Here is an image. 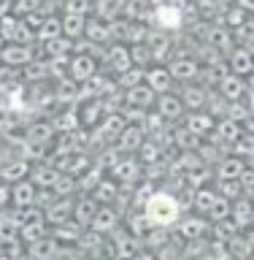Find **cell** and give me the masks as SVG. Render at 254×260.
I'll list each match as a JSON object with an SVG mask.
<instances>
[{
    "label": "cell",
    "instance_id": "obj_2",
    "mask_svg": "<svg viewBox=\"0 0 254 260\" xmlns=\"http://www.w3.org/2000/svg\"><path fill=\"white\" fill-rule=\"evenodd\" d=\"M125 101H127L130 106H135V109H149L152 103H157V92H154V89L146 84V81H138V84L127 87Z\"/></svg>",
    "mask_w": 254,
    "mask_h": 260
},
{
    "label": "cell",
    "instance_id": "obj_15",
    "mask_svg": "<svg viewBox=\"0 0 254 260\" xmlns=\"http://www.w3.org/2000/svg\"><path fill=\"white\" fill-rule=\"evenodd\" d=\"M230 217H233V222L238 225V228L251 225V219H254V206H251V201L241 195V198L235 201V209L230 211Z\"/></svg>",
    "mask_w": 254,
    "mask_h": 260
},
{
    "label": "cell",
    "instance_id": "obj_45",
    "mask_svg": "<svg viewBox=\"0 0 254 260\" xmlns=\"http://www.w3.org/2000/svg\"><path fill=\"white\" fill-rule=\"evenodd\" d=\"M8 201H11V190H8V187H0V206L8 203Z\"/></svg>",
    "mask_w": 254,
    "mask_h": 260
},
{
    "label": "cell",
    "instance_id": "obj_3",
    "mask_svg": "<svg viewBox=\"0 0 254 260\" xmlns=\"http://www.w3.org/2000/svg\"><path fill=\"white\" fill-rule=\"evenodd\" d=\"M68 71H70L73 81H89L97 73V65H95L92 57L76 54V57H70V60H68Z\"/></svg>",
    "mask_w": 254,
    "mask_h": 260
},
{
    "label": "cell",
    "instance_id": "obj_25",
    "mask_svg": "<svg viewBox=\"0 0 254 260\" xmlns=\"http://www.w3.org/2000/svg\"><path fill=\"white\" fill-rule=\"evenodd\" d=\"M138 252V244L133 236H119V239H114V255L122 257V260H127L130 255H135Z\"/></svg>",
    "mask_w": 254,
    "mask_h": 260
},
{
    "label": "cell",
    "instance_id": "obj_5",
    "mask_svg": "<svg viewBox=\"0 0 254 260\" xmlns=\"http://www.w3.org/2000/svg\"><path fill=\"white\" fill-rule=\"evenodd\" d=\"M35 187H32L30 182H14V187H11V203L14 206H19V209H32L35 206Z\"/></svg>",
    "mask_w": 254,
    "mask_h": 260
},
{
    "label": "cell",
    "instance_id": "obj_17",
    "mask_svg": "<svg viewBox=\"0 0 254 260\" xmlns=\"http://www.w3.org/2000/svg\"><path fill=\"white\" fill-rule=\"evenodd\" d=\"M241 127H243L241 122H235V119H230V117H225V119L216 125V130H214V133H216V138H219V141L235 144V141L241 138Z\"/></svg>",
    "mask_w": 254,
    "mask_h": 260
},
{
    "label": "cell",
    "instance_id": "obj_10",
    "mask_svg": "<svg viewBox=\"0 0 254 260\" xmlns=\"http://www.w3.org/2000/svg\"><path fill=\"white\" fill-rule=\"evenodd\" d=\"M143 81L149 84L154 92H168L170 89V81H173V76H170L168 68H152L143 73Z\"/></svg>",
    "mask_w": 254,
    "mask_h": 260
},
{
    "label": "cell",
    "instance_id": "obj_22",
    "mask_svg": "<svg viewBox=\"0 0 254 260\" xmlns=\"http://www.w3.org/2000/svg\"><path fill=\"white\" fill-rule=\"evenodd\" d=\"M170 76L173 79H195L198 76V62L195 60H176V62H170Z\"/></svg>",
    "mask_w": 254,
    "mask_h": 260
},
{
    "label": "cell",
    "instance_id": "obj_51",
    "mask_svg": "<svg viewBox=\"0 0 254 260\" xmlns=\"http://www.w3.org/2000/svg\"><path fill=\"white\" fill-rule=\"evenodd\" d=\"M251 260H254V257H251Z\"/></svg>",
    "mask_w": 254,
    "mask_h": 260
},
{
    "label": "cell",
    "instance_id": "obj_27",
    "mask_svg": "<svg viewBox=\"0 0 254 260\" xmlns=\"http://www.w3.org/2000/svg\"><path fill=\"white\" fill-rule=\"evenodd\" d=\"M38 36L44 41H52L57 36H62V19H57V16H49V19H44V24L38 27Z\"/></svg>",
    "mask_w": 254,
    "mask_h": 260
},
{
    "label": "cell",
    "instance_id": "obj_24",
    "mask_svg": "<svg viewBox=\"0 0 254 260\" xmlns=\"http://www.w3.org/2000/svg\"><path fill=\"white\" fill-rule=\"evenodd\" d=\"M230 211H233L230 201H227L225 195H219V192H216V198H214V203H211V209H208V217L214 219V222H222V219L230 217Z\"/></svg>",
    "mask_w": 254,
    "mask_h": 260
},
{
    "label": "cell",
    "instance_id": "obj_42",
    "mask_svg": "<svg viewBox=\"0 0 254 260\" xmlns=\"http://www.w3.org/2000/svg\"><path fill=\"white\" fill-rule=\"evenodd\" d=\"M35 8H38V0H16L14 3L16 14H30V11H35Z\"/></svg>",
    "mask_w": 254,
    "mask_h": 260
},
{
    "label": "cell",
    "instance_id": "obj_28",
    "mask_svg": "<svg viewBox=\"0 0 254 260\" xmlns=\"http://www.w3.org/2000/svg\"><path fill=\"white\" fill-rule=\"evenodd\" d=\"M114 174H117L119 182H133L138 176V162L135 160H122L117 168H114Z\"/></svg>",
    "mask_w": 254,
    "mask_h": 260
},
{
    "label": "cell",
    "instance_id": "obj_12",
    "mask_svg": "<svg viewBox=\"0 0 254 260\" xmlns=\"http://www.w3.org/2000/svg\"><path fill=\"white\" fill-rule=\"evenodd\" d=\"M230 68L238 76H246L254 71V54L249 49H235V52H230Z\"/></svg>",
    "mask_w": 254,
    "mask_h": 260
},
{
    "label": "cell",
    "instance_id": "obj_21",
    "mask_svg": "<svg viewBox=\"0 0 254 260\" xmlns=\"http://www.w3.org/2000/svg\"><path fill=\"white\" fill-rule=\"evenodd\" d=\"M246 171V162L241 157H225L219 162V179H241Z\"/></svg>",
    "mask_w": 254,
    "mask_h": 260
},
{
    "label": "cell",
    "instance_id": "obj_47",
    "mask_svg": "<svg viewBox=\"0 0 254 260\" xmlns=\"http://www.w3.org/2000/svg\"><path fill=\"white\" fill-rule=\"evenodd\" d=\"M249 241H251V247H254V228H251V233H249Z\"/></svg>",
    "mask_w": 254,
    "mask_h": 260
},
{
    "label": "cell",
    "instance_id": "obj_34",
    "mask_svg": "<svg viewBox=\"0 0 254 260\" xmlns=\"http://www.w3.org/2000/svg\"><path fill=\"white\" fill-rule=\"evenodd\" d=\"M87 36H89V44H100V41L105 38V36H108V32H105V27H103V24L100 22H97V19H92V22H87Z\"/></svg>",
    "mask_w": 254,
    "mask_h": 260
},
{
    "label": "cell",
    "instance_id": "obj_11",
    "mask_svg": "<svg viewBox=\"0 0 254 260\" xmlns=\"http://www.w3.org/2000/svg\"><path fill=\"white\" fill-rule=\"evenodd\" d=\"M141 144H143V130L138 127V125H125L122 127V133H119V146L125 152H135V149H141Z\"/></svg>",
    "mask_w": 254,
    "mask_h": 260
},
{
    "label": "cell",
    "instance_id": "obj_37",
    "mask_svg": "<svg viewBox=\"0 0 254 260\" xmlns=\"http://www.w3.org/2000/svg\"><path fill=\"white\" fill-rule=\"evenodd\" d=\"M143 73H146V71H141V68H138V71H130V73H127V71L119 73V84L125 87V89L133 87V84H138V81H143Z\"/></svg>",
    "mask_w": 254,
    "mask_h": 260
},
{
    "label": "cell",
    "instance_id": "obj_20",
    "mask_svg": "<svg viewBox=\"0 0 254 260\" xmlns=\"http://www.w3.org/2000/svg\"><path fill=\"white\" fill-rule=\"evenodd\" d=\"M84 30H87L84 14H70V11H65V19H62V32H65V36H68V38H79Z\"/></svg>",
    "mask_w": 254,
    "mask_h": 260
},
{
    "label": "cell",
    "instance_id": "obj_44",
    "mask_svg": "<svg viewBox=\"0 0 254 260\" xmlns=\"http://www.w3.org/2000/svg\"><path fill=\"white\" fill-rule=\"evenodd\" d=\"M127 260H157V257H154V255H152V252H141V249H138V252H135V255H130Z\"/></svg>",
    "mask_w": 254,
    "mask_h": 260
},
{
    "label": "cell",
    "instance_id": "obj_1",
    "mask_svg": "<svg viewBox=\"0 0 254 260\" xmlns=\"http://www.w3.org/2000/svg\"><path fill=\"white\" fill-rule=\"evenodd\" d=\"M178 201L170 192H154L143 203V217L152 228H168L178 222Z\"/></svg>",
    "mask_w": 254,
    "mask_h": 260
},
{
    "label": "cell",
    "instance_id": "obj_6",
    "mask_svg": "<svg viewBox=\"0 0 254 260\" xmlns=\"http://www.w3.org/2000/svg\"><path fill=\"white\" fill-rule=\"evenodd\" d=\"M105 60H108L111 71H117V73H125V71L133 68V57H130L127 46H122V44H114L108 52H105Z\"/></svg>",
    "mask_w": 254,
    "mask_h": 260
},
{
    "label": "cell",
    "instance_id": "obj_23",
    "mask_svg": "<svg viewBox=\"0 0 254 260\" xmlns=\"http://www.w3.org/2000/svg\"><path fill=\"white\" fill-rule=\"evenodd\" d=\"M182 101H184L187 109H203L206 101H208V92L203 87H187L184 95H182Z\"/></svg>",
    "mask_w": 254,
    "mask_h": 260
},
{
    "label": "cell",
    "instance_id": "obj_19",
    "mask_svg": "<svg viewBox=\"0 0 254 260\" xmlns=\"http://www.w3.org/2000/svg\"><path fill=\"white\" fill-rule=\"evenodd\" d=\"M187 127L198 136H208V133H214V119H211L208 111H195L192 117L187 119Z\"/></svg>",
    "mask_w": 254,
    "mask_h": 260
},
{
    "label": "cell",
    "instance_id": "obj_46",
    "mask_svg": "<svg viewBox=\"0 0 254 260\" xmlns=\"http://www.w3.org/2000/svg\"><path fill=\"white\" fill-rule=\"evenodd\" d=\"M241 8H246V11H254V0H238Z\"/></svg>",
    "mask_w": 254,
    "mask_h": 260
},
{
    "label": "cell",
    "instance_id": "obj_39",
    "mask_svg": "<svg viewBox=\"0 0 254 260\" xmlns=\"http://www.w3.org/2000/svg\"><path fill=\"white\" fill-rule=\"evenodd\" d=\"M243 19H246V8H233L230 14H227V24H230V27H241L243 24Z\"/></svg>",
    "mask_w": 254,
    "mask_h": 260
},
{
    "label": "cell",
    "instance_id": "obj_30",
    "mask_svg": "<svg viewBox=\"0 0 254 260\" xmlns=\"http://www.w3.org/2000/svg\"><path fill=\"white\" fill-rule=\"evenodd\" d=\"M68 52H70V38L57 36V38H52V41H46V54L62 57V54H68Z\"/></svg>",
    "mask_w": 254,
    "mask_h": 260
},
{
    "label": "cell",
    "instance_id": "obj_33",
    "mask_svg": "<svg viewBox=\"0 0 254 260\" xmlns=\"http://www.w3.org/2000/svg\"><path fill=\"white\" fill-rule=\"evenodd\" d=\"M176 141H178V146H184V149H195V146H198V133H192L190 127H178Z\"/></svg>",
    "mask_w": 254,
    "mask_h": 260
},
{
    "label": "cell",
    "instance_id": "obj_43",
    "mask_svg": "<svg viewBox=\"0 0 254 260\" xmlns=\"http://www.w3.org/2000/svg\"><path fill=\"white\" fill-rule=\"evenodd\" d=\"M87 0H68V3H65V11H70V14H84L87 11Z\"/></svg>",
    "mask_w": 254,
    "mask_h": 260
},
{
    "label": "cell",
    "instance_id": "obj_14",
    "mask_svg": "<svg viewBox=\"0 0 254 260\" xmlns=\"http://www.w3.org/2000/svg\"><path fill=\"white\" fill-rule=\"evenodd\" d=\"M0 54H3V62L6 65H27L32 60V49L30 46H19V44L6 46Z\"/></svg>",
    "mask_w": 254,
    "mask_h": 260
},
{
    "label": "cell",
    "instance_id": "obj_31",
    "mask_svg": "<svg viewBox=\"0 0 254 260\" xmlns=\"http://www.w3.org/2000/svg\"><path fill=\"white\" fill-rule=\"evenodd\" d=\"M24 174H27V162H11V166H6L0 171V176H3L6 182H22Z\"/></svg>",
    "mask_w": 254,
    "mask_h": 260
},
{
    "label": "cell",
    "instance_id": "obj_29",
    "mask_svg": "<svg viewBox=\"0 0 254 260\" xmlns=\"http://www.w3.org/2000/svg\"><path fill=\"white\" fill-rule=\"evenodd\" d=\"M214 198H216L214 190H208V187H198V192H195V209H198V211H206V214H208V209H211V203H214Z\"/></svg>",
    "mask_w": 254,
    "mask_h": 260
},
{
    "label": "cell",
    "instance_id": "obj_32",
    "mask_svg": "<svg viewBox=\"0 0 254 260\" xmlns=\"http://www.w3.org/2000/svg\"><path fill=\"white\" fill-rule=\"evenodd\" d=\"M114 198H117V184L114 182H97V187H95V201L97 203H111Z\"/></svg>",
    "mask_w": 254,
    "mask_h": 260
},
{
    "label": "cell",
    "instance_id": "obj_40",
    "mask_svg": "<svg viewBox=\"0 0 254 260\" xmlns=\"http://www.w3.org/2000/svg\"><path fill=\"white\" fill-rule=\"evenodd\" d=\"M54 187H57V192H60V195H68V192H70V190H73V187H76V184H73V179H70V174H62V179L57 176V182H54Z\"/></svg>",
    "mask_w": 254,
    "mask_h": 260
},
{
    "label": "cell",
    "instance_id": "obj_7",
    "mask_svg": "<svg viewBox=\"0 0 254 260\" xmlns=\"http://www.w3.org/2000/svg\"><path fill=\"white\" fill-rule=\"evenodd\" d=\"M154 19L162 30H178L182 27V11H178V6H157V11H154Z\"/></svg>",
    "mask_w": 254,
    "mask_h": 260
},
{
    "label": "cell",
    "instance_id": "obj_8",
    "mask_svg": "<svg viewBox=\"0 0 254 260\" xmlns=\"http://www.w3.org/2000/svg\"><path fill=\"white\" fill-rule=\"evenodd\" d=\"M46 219L49 222H54V225H62V222H68V219L73 217V201L65 195L62 201H54V206H49L46 211Z\"/></svg>",
    "mask_w": 254,
    "mask_h": 260
},
{
    "label": "cell",
    "instance_id": "obj_35",
    "mask_svg": "<svg viewBox=\"0 0 254 260\" xmlns=\"http://www.w3.org/2000/svg\"><path fill=\"white\" fill-rule=\"evenodd\" d=\"M57 176H60V174H57L54 168H38L35 174H32V179H35L38 184H46V187H52L57 182Z\"/></svg>",
    "mask_w": 254,
    "mask_h": 260
},
{
    "label": "cell",
    "instance_id": "obj_38",
    "mask_svg": "<svg viewBox=\"0 0 254 260\" xmlns=\"http://www.w3.org/2000/svg\"><path fill=\"white\" fill-rule=\"evenodd\" d=\"M100 114H103L100 103H97V101H92V103L87 106V117H84V114H81V125H95V119L100 117Z\"/></svg>",
    "mask_w": 254,
    "mask_h": 260
},
{
    "label": "cell",
    "instance_id": "obj_18",
    "mask_svg": "<svg viewBox=\"0 0 254 260\" xmlns=\"http://www.w3.org/2000/svg\"><path fill=\"white\" fill-rule=\"evenodd\" d=\"M95 211H97V201H95V198L73 201V217H76V222H79V225H81V222H84V225L92 222Z\"/></svg>",
    "mask_w": 254,
    "mask_h": 260
},
{
    "label": "cell",
    "instance_id": "obj_13",
    "mask_svg": "<svg viewBox=\"0 0 254 260\" xmlns=\"http://www.w3.org/2000/svg\"><path fill=\"white\" fill-rule=\"evenodd\" d=\"M206 231H208V225L203 222L200 217H187V219L178 222V236H182V239H190V241L203 239V233H206Z\"/></svg>",
    "mask_w": 254,
    "mask_h": 260
},
{
    "label": "cell",
    "instance_id": "obj_26",
    "mask_svg": "<svg viewBox=\"0 0 254 260\" xmlns=\"http://www.w3.org/2000/svg\"><path fill=\"white\" fill-rule=\"evenodd\" d=\"M219 195H225L227 201H238L243 195V182L241 179H219Z\"/></svg>",
    "mask_w": 254,
    "mask_h": 260
},
{
    "label": "cell",
    "instance_id": "obj_49",
    "mask_svg": "<svg viewBox=\"0 0 254 260\" xmlns=\"http://www.w3.org/2000/svg\"><path fill=\"white\" fill-rule=\"evenodd\" d=\"M108 260H122V257H117V255H111V257H108Z\"/></svg>",
    "mask_w": 254,
    "mask_h": 260
},
{
    "label": "cell",
    "instance_id": "obj_16",
    "mask_svg": "<svg viewBox=\"0 0 254 260\" xmlns=\"http://www.w3.org/2000/svg\"><path fill=\"white\" fill-rule=\"evenodd\" d=\"M117 222H119V219H117V211L97 206V211H95V217H92V222H89V225H92L97 233H108V231H114V228H117Z\"/></svg>",
    "mask_w": 254,
    "mask_h": 260
},
{
    "label": "cell",
    "instance_id": "obj_50",
    "mask_svg": "<svg viewBox=\"0 0 254 260\" xmlns=\"http://www.w3.org/2000/svg\"><path fill=\"white\" fill-rule=\"evenodd\" d=\"M198 3H200V0H198Z\"/></svg>",
    "mask_w": 254,
    "mask_h": 260
},
{
    "label": "cell",
    "instance_id": "obj_4",
    "mask_svg": "<svg viewBox=\"0 0 254 260\" xmlns=\"http://www.w3.org/2000/svg\"><path fill=\"white\" fill-rule=\"evenodd\" d=\"M184 101L178 95H170V92H160L157 98V114L162 119H178L184 114Z\"/></svg>",
    "mask_w": 254,
    "mask_h": 260
},
{
    "label": "cell",
    "instance_id": "obj_9",
    "mask_svg": "<svg viewBox=\"0 0 254 260\" xmlns=\"http://www.w3.org/2000/svg\"><path fill=\"white\" fill-rule=\"evenodd\" d=\"M219 92H222L227 101H238V98L246 92V84L238 73H230V76H222L219 79Z\"/></svg>",
    "mask_w": 254,
    "mask_h": 260
},
{
    "label": "cell",
    "instance_id": "obj_41",
    "mask_svg": "<svg viewBox=\"0 0 254 260\" xmlns=\"http://www.w3.org/2000/svg\"><path fill=\"white\" fill-rule=\"evenodd\" d=\"M211 44H216V46H227L230 44V36H227V30H222V27H216V30H211Z\"/></svg>",
    "mask_w": 254,
    "mask_h": 260
},
{
    "label": "cell",
    "instance_id": "obj_36",
    "mask_svg": "<svg viewBox=\"0 0 254 260\" xmlns=\"http://www.w3.org/2000/svg\"><path fill=\"white\" fill-rule=\"evenodd\" d=\"M141 160H143V162H157V160H160V146L152 144V141H149V144L143 141V144H141Z\"/></svg>",
    "mask_w": 254,
    "mask_h": 260
},
{
    "label": "cell",
    "instance_id": "obj_48",
    "mask_svg": "<svg viewBox=\"0 0 254 260\" xmlns=\"http://www.w3.org/2000/svg\"><path fill=\"white\" fill-rule=\"evenodd\" d=\"M3 41H6V38H3V36H0V52H3Z\"/></svg>",
    "mask_w": 254,
    "mask_h": 260
}]
</instances>
